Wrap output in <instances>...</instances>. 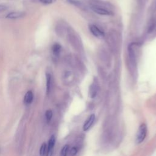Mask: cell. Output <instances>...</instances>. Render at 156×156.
<instances>
[{
    "mask_svg": "<svg viewBox=\"0 0 156 156\" xmlns=\"http://www.w3.org/2000/svg\"><path fill=\"white\" fill-rule=\"evenodd\" d=\"M135 45L133 43L130 44L128 47V55H129V67L132 75L135 76L137 74V57L135 51Z\"/></svg>",
    "mask_w": 156,
    "mask_h": 156,
    "instance_id": "obj_1",
    "label": "cell"
},
{
    "mask_svg": "<svg viewBox=\"0 0 156 156\" xmlns=\"http://www.w3.org/2000/svg\"><path fill=\"white\" fill-rule=\"evenodd\" d=\"M68 39L70 40V43L72 45V46L79 51H81L82 48V45L81 43V41L80 40L78 36L76 35V34L75 33V31H73L71 29H70L68 31Z\"/></svg>",
    "mask_w": 156,
    "mask_h": 156,
    "instance_id": "obj_2",
    "label": "cell"
},
{
    "mask_svg": "<svg viewBox=\"0 0 156 156\" xmlns=\"http://www.w3.org/2000/svg\"><path fill=\"white\" fill-rule=\"evenodd\" d=\"M156 27V0H154L151 8V19L148 26V33H152Z\"/></svg>",
    "mask_w": 156,
    "mask_h": 156,
    "instance_id": "obj_3",
    "label": "cell"
},
{
    "mask_svg": "<svg viewBox=\"0 0 156 156\" xmlns=\"http://www.w3.org/2000/svg\"><path fill=\"white\" fill-rule=\"evenodd\" d=\"M147 134V126L145 123H142L137 131L136 135V142L137 143H141L145 139Z\"/></svg>",
    "mask_w": 156,
    "mask_h": 156,
    "instance_id": "obj_4",
    "label": "cell"
},
{
    "mask_svg": "<svg viewBox=\"0 0 156 156\" xmlns=\"http://www.w3.org/2000/svg\"><path fill=\"white\" fill-rule=\"evenodd\" d=\"M90 9L95 13L101 15V16H111L113 12L105 8L104 6L99 5H90Z\"/></svg>",
    "mask_w": 156,
    "mask_h": 156,
    "instance_id": "obj_5",
    "label": "cell"
},
{
    "mask_svg": "<svg viewBox=\"0 0 156 156\" xmlns=\"http://www.w3.org/2000/svg\"><path fill=\"white\" fill-rule=\"evenodd\" d=\"M89 30L90 33L96 37L102 39L104 37V33L98 26L94 25H90L89 26Z\"/></svg>",
    "mask_w": 156,
    "mask_h": 156,
    "instance_id": "obj_6",
    "label": "cell"
},
{
    "mask_svg": "<svg viewBox=\"0 0 156 156\" xmlns=\"http://www.w3.org/2000/svg\"><path fill=\"white\" fill-rule=\"evenodd\" d=\"M55 143H56V138H55L54 135H52L51 137V138H50V140L48 141V145H47L48 151H47V156H52L53 152V149H54V147L55 145Z\"/></svg>",
    "mask_w": 156,
    "mask_h": 156,
    "instance_id": "obj_7",
    "label": "cell"
},
{
    "mask_svg": "<svg viewBox=\"0 0 156 156\" xmlns=\"http://www.w3.org/2000/svg\"><path fill=\"white\" fill-rule=\"evenodd\" d=\"M26 14L24 12H12L9 13L6 16V19H11V20H14V19H19L23 18L25 16Z\"/></svg>",
    "mask_w": 156,
    "mask_h": 156,
    "instance_id": "obj_8",
    "label": "cell"
},
{
    "mask_svg": "<svg viewBox=\"0 0 156 156\" xmlns=\"http://www.w3.org/2000/svg\"><path fill=\"white\" fill-rule=\"evenodd\" d=\"M95 120V115L94 114L91 115L85 121L83 126V130L84 131H87L92 127Z\"/></svg>",
    "mask_w": 156,
    "mask_h": 156,
    "instance_id": "obj_9",
    "label": "cell"
},
{
    "mask_svg": "<svg viewBox=\"0 0 156 156\" xmlns=\"http://www.w3.org/2000/svg\"><path fill=\"white\" fill-rule=\"evenodd\" d=\"M98 84L96 82H94L90 87V91H89V95L92 98H95L98 93Z\"/></svg>",
    "mask_w": 156,
    "mask_h": 156,
    "instance_id": "obj_10",
    "label": "cell"
},
{
    "mask_svg": "<svg viewBox=\"0 0 156 156\" xmlns=\"http://www.w3.org/2000/svg\"><path fill=\"white\" fill-rule=\"evenodd\" d=\"M34 99V94L33 93V92L31 91H28L25 97H24V102L25 103V104H30L32 103V102L33 101Z\"/></svg>",
    "mask_w": 156,
    "mask_h": 156,
    "instance_id": "obj_11",
    "label": "cell"
},
{
    "mask_svg": "<svg viewBox=\"0 0 156 156\" xmlns=\"http://www.w3.org/2000/svg\"><path fill=\"white\" fill-rule=\"evenodd\" d=\"M47 78V94H49L51 90V75L50 73H47L46 76Z\"/></svg>",
    "mask_w": 156,
    "mask_h": 156,
    "instance_id": "obj_12",
    "label": "cell"
},
{
    "mask_svg": "<svg viewBox=\"0 0 156 156\" xmlns=\"http://www.w3.org/2000/svg\"><path fill=\"white\" fill-rule=\"evenodd\" d=\"M52 51L54 56H58L61 51V46L58 43L54 44L52 47Z\"/></svg>",
    "mask_w": 156,
    "mask_h": 156,
    "instance_id": "obj_13",
    "label": "cell"
},
{
    "mask_svg": "<svg viewBox=\"0 0 156 156\" xmlns=\"http://www.w3.org/2000/svg\"><path fill=\"white\" fill-rule=\"evenodd\" d=\"M47 151H48V148H47V145L45 143H43L40 149V156H45L47 154Z\"/></svg>",
    "mask_w": 156,
    "mask_h": 156,
    "instance_id": "obj_14",
    "label": "cell"
},
{
    "mask_svg": "<svg viewBox=\"0 0 156 156\" xmlns=\"http://www.w3.org/2000/svg\"><path fill=\"white\" fill-rule=\"evenodd\" d=\"M69 148H70V146L68 144H65L61 149L60 156H67L68 152L69 151Z\"/></svg>",
    "mask_w": 156,
    "mask_h": 156,
    "instance_id": "obj_15",
    "label": "cell"
},
{
    "mask_svg": "<svg viewBox=\"0 0 156 156\" xmlns=\"http://www.w3.org/2000/svg\"><path fill=\"white\" fill-rule=\"evenodd\" d=\"M45 117H46L47 121L48 123L50 122V121L51 120L52 117H53V112H52L51 110H48L46 111Z\"/></svg>",
    "mask_w": 156,
    "mask_h": 156,
    "instance_id": "obj_16",
    "label": "cell"
},
{
    "mask_svg": "<svg viewBox=\"0 0 156 156\" xmlns=\"http://www.w3.org/2000/svg\"><path fill=\"white\" fill-rule=\"evenodd\" d=\"M78 149L76 147H73L70 151V154L72 155V156H74L75 155L77 154L78 153Z\"/></svg>",
    "mask_w": 156,
    "mask_h": 156,
    "instance_id": "obj_17",
    "label": "cell"
},
{
    "mask_svg": "<svg viewBox=\"0 0 156 156\" xmlns=\"http://www.w3.org/2000/svg\"><path fill=\"white\" fill-rule=\"evenodd\" d=\"M147 1L148 0H138V2L141 7H143L146 5Z\"/></svg>",
    "mask_w": 156,
    "mask_h": 156,
    "instance_id": "obj_18",
    "label": "cell"
},
{
    "mask_svg": "<svg viewBox=\"0 0 156 156\" xmlns=\"http://www.w3.org/2000/svg\"><path fill=\"white\" fill-rule=\"evenodd\" d=\"M39 2L45 5H50L53 3V0H39Z\"/></svg>",
    "mask_w": 156,
    "mask_h": 156,
    "instance_id": "obj_19",
    "label": "cell"
},
{
    "mask_svg": "<svg viewBox=\"0 0 156 156\" xmlns=\"http://www.w3.org/2000/svg\"><path fill=\"white\" fill-rule=\"evenodd\" d=\"M8 9V7L6 5H0V12H2L4 11H6Z\"/></svg>",
    "mask_w": 156,
    "mask_h": 156,
    "instance_id": "obj_20",
    "label": "cell"
}]
</instances>
